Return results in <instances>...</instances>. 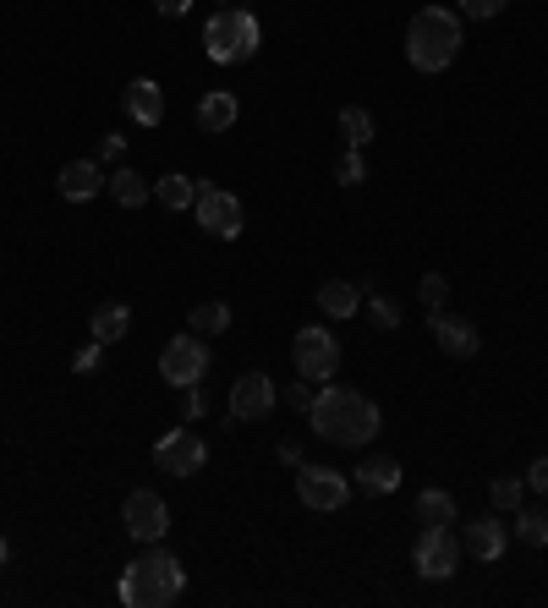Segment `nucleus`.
I'll return each instance as SVG.
<instances>
[{
    "label": "nucleus",
    "mask_w": 548,
    "mask_h": 608,
    "mask_svg": "<svg viewBox=\"0 0 548 608\" xmlns=\"http://www.w3.org/2000/svg\"><path fill=\"white\" fill-rule=\"evenodd\" d=\"M460 56V17L450 7H422L406 23V61L417 72H444Z\"/></svg>",
    "instance_id": "nucleus-3"
},
{
    "label": "nucleus",
    "mask_w": 548,
    "mask_h": 608,
    "mask_svg": "<svg viewBox=\"0 0 548 608\" xmlns=\"http://www.w3.org/2000/svg\"><path fill=\"white\" fill-rule=\"evenodd\" d=\"M280 400H285L291 411H302V417H307V411H313V384H307V378H296L291 389H280Z\"/></svg>",
    "instance_id": "nucleus-31"
},
{
    "label": "nucleus",
    "mask_w": 548,
    "mask_h": 608,
    "mask_svg": "<svg viewBox=\"0 0 548 608\" xmlns=\"http://www.w3.org/2000/svg\"><path fill=\"white\" fill-rule=\"evenodd\" d=\"M318 307H324L329 318H351V313L362 307V291H357L351 280H324V285H318Z\"/></svg>",
    "instance_id": "nucleus-19"
},
{
    "label": "nucleus",
    "mask_w": 548,
    "mask_h": 608,
    "mask_svg": "<svg viewBox=\"0 0 548 608\" xmlns=\"http://www.w3.org/2000/svg\"><path fill=\"white\" fill-rule=\"evenodd\" d=\"M121 105H127V116H132L138 127H160V121H165V89H160L154 78H132L127 94H121Z\"/></svg>",
    "instance_id": "nucleus-13"
},
{
    "label": "nucleus",
    "mask_w": 548,
    "mask_h": 608,
    "mask_svg": "<svg viewBox=\"0 0 548 608\" xmlns=\"http://www.w3.org/2000/svg\"><path fill=\"white\" fill-rule=\"evenodd\" d=\"M258 45H264L258 17H253V12H236V7L214 12V17H209V28H203V50H209V61H214V67H242V61H253V56H258Z\"/></svg>",
    "instance_id": "nucleus-4"
},
{
    "label": "nucleus",
    "mask_w": 548,
    "mask_h": 608,
    "mask_svg": "<svg viewBox=\"0 0 548 608\" xmlns=\"http://www.w3.org/2000/svg\"><path fill=\"white\" fill-rule=\"evenodd\" d=\"M160 373H165V384H176V389L203 384V373H209V346H203V335H176V340H165Z\"/></svg>",
    "instance_id": "nucleus-7"
},
{
    "label": "nucleus",
    "mask_w": 548,
    "mask_h": 608,
    "mask_svg": "<svg viewBox=\"0 0 548 608\" xmlns=\"http://www.w3.org/2000/svg\"><path fill=\"white\" fill-rule=\"evenodd\" d=\"M340 132H346L351 149H368V143H373V116H368L362 105H346V110H340Z\"/></svg>",
    "instance_id": "nucleus-25"
},
{
    "label": "nucleus",
    "mask_w": 548,
    "mask_h": 608,
    "mask_svg": "<svg viewBox=\"0 0 548 608\" xmlns=\"http://www.w3.org/2000/svg\"><path fill=\"white\" fill-rule=\"evenodd\" d=\"M488 499H493V510H521L526 477H493V482H488Z\"/></svg>",
    "instance_id": "nucleus-27"
},
{
    "label": "nucleus",
    "mask_w": 548,
    "mask_h": 608,
    "mask_svg": "<svg viewBox=\"0 0 548 608\" xmlns=\"http://www.w3.org/2000/svg\"><path fill=\"white\" fill-rule=\"evenodd\" d=\"M291 362H296V373H302L307 384H329V378L340 373V340L313 324V329H302V335L291 340Z\"/></svg>",
    "instance_id": "nucleus-5"
},
{
    "label": "nucleus",
    "mask_w": 548,
    "mask_h": 608,
    "mask_svg": "<svg viewBox=\"0 0 548 608\" xmlns=\"http://www.w3.org/2000/svg\"><path fill=\"white\" fill-rule=\"evenodd\" d=\"M203 460H209V444H203L193 428H171V433L154 444V466H160L165 477H198Z\"/></svg>",
    "instance_id": "nucleus-9"
},
{
    "label": "nucleus",
    "mask_w": 548,
    "mask_h": 608,
    "mask_svg": "<svg viewBox=\"0 0 548 608\" xmlns=\"http://www.w3.org/2000/svg\"><path fill=\"white\" fill-rule=\"evenodd\" d=\"M280 460H285V466H302V444L285 439V444H280Z\"/></svg>",
    "instance_id": "nucleus-37"
},
{
    "label": "nucleus",
    "mask_w": 548,
    "mask_h": 608,
    "mask_svg": "<svg viewBox=\"0 0 548 608\" xmlns=\"http://www.w3.org/2000/svg\"><path fill=\"white\" fill-rule=\"evenodd\" d=\"M368 499H384V493H395L400 488V460L395 455H368L362 466H357V477H351Z\"/></svg>",
    "instance_id": "nucleus-17"
},
{
    "label": "nucleus",
    "mask_w": 548,
    "mask_h": 608,
    "mask_svg": "<svg viewBox=\"0 0 548 608\" xmlns=\"http://www.w3.org/2000/svg\"><path fill=\"white\" fill-rule=\"evenodd\" d=\"M307 422H313V433L329 439V444H368V439H378V428H384L378 406H373L362 389H346V384L318 389Z\"/></svg>",
    "instance_id": "nucleus-1"
},
{
    "label": "nucleus",
    "mask_w": 548,
    "mask_h": 608,
    "mask_svg": "<svg viewBox=\"0 0 548 608\" xmlns=\"http://www.w3.org/2000/svg\"><path fill=\"white\" fill-rule=\"evenodd\" d=\"M275 384L264 378V373H242L236 384H231V417L236 422H258V417H269L275 411Z\"/></svg>",
    "instance_id": "nucleus-12"
},
{
    "label": "nucleus",
    "mask_w": 548,
    "mask_h": 608,
    "mask_svg": "<svg viewBox=\"0 0 548 608\" xmlns=\"http://www.w3.org/2000/svg\"><path fill=\"white\" fill-rule=\"evenodd\" d=\"M187 324H193V335H203V340H209V335H225V329H231V307H225V302H198V307L187 313Z\"/></svg>",
    "instance_id": "nucleus-24"
},
{
    "label": "nucleus",
    "mask_w": 548,
    "mask_h": 608,
    "mask_svg": "<svg viewBox=\"0 0 548 608\" xmlns=\"http://www.w3.org/2000/svg\"><path fill=\"white\" fill-rule=\"evenodd\" d=\"M56 187H61V198H67V203H89V198H100L105 171H100V160H72V165L56 176Z\"/></svg>",
    "instance_id": "nucleus-15"
},
{
    "label": "nucleus",
    "mask_w": 548,
    "mask_h": 608,
    "mask_svg": "<svg viewBox=\"0 0 548 608\" xmlns=\"http://www.w3.org/2000/svg\"><path fill=\"white\" fill-rule=\"evenodd\" d=\"M368 318H373L378 329H400V307H395L389 296H368Z\"/></svg>",
    "instance_id": "nucleus-30"
},
{
    "label": "nucleus",
    "mask_w": 548,
    "mask_h": 608,
    "mask_svg": "<svg viewBox=\"0 0 548 608\" xmlns=\"http://www.w3.org/2000/svg\"><path fill=\"white\" fill-rule=\"evenodd\" d=\"M127 329H132V307H127V302H105V307L94 313V340H100V346L127 340Z\"/></svg>",
    "instance_id": "nucleus-20"
},
{
    "label": "nucleus",
    "mask_w": 548,
    "mask_h": 608,
    "mask_svg": "<svg viewBox=\"0 0 548 608\" xmlns=\"http://www.w3.org/2000/svg\"><path fill=\"white\" fill-rule=\"evenodd\" d=\"M187 592V570L171 548L149 542L127 570H121V603L127 608H171L176 597Z\"/></svg>",
    "instance_id": "nucleus-2"
},
{
    "label": "nucleus",
    "mask_w": 548,
    "mask_h": 608,
    "mask_svg": "<svg viewBox=\"0 0 548 608\" xmlns=\"http://www.w3.org/2000/svg\"><path fill=\"white\" fill-rule=\"evenodd\" d=\"M510 7V0H460V12L466 17H477V23H488V17H499Z\"/></svg>",
    "instance_id": "nucleus-32"
},
{
    "label": "nucleus",
    "mask_w": 548,
    "mask_h": 608,
    "mask_svg": "<svg viewBox=\"0 0 548 608\" xmlns=\"http://www.w3.org/2000/svg\"><path fill=\"white\" fill-rule=\"evenodd\" d=\"M193 214H198V225L209 231V236H220V242H236L242 236V198L236 192H225V187H214V182H198V203H193Z\"/></svg>",
    "instance_id": "nucleus-6"
},
{
    "label": "nucleus",
    "mask_w": 548,
    "mask_h": 608,
    "mask_svg": "<svg viewBox=\"0 0 548 608\" xmlns=\"http://www.w3.org/2000/svg\"><path fill=\"white\" fill-rule=\"evenodd\" d=\"M182 411H187V422H198V417H203V411H209V400H203V395H198V384H193V389H187V395H182Z\"/></svg>",
    "instance_id": "nucleus-34"
},
{
    "label": "nucleus",
    "mask_w": 548,
    "mask_h": 608,
    "mask_svg": "<svg viewBox=\"0 0 548 608\" xmlns=\"http://www.w3.org/2000/svg\"><path fill=\"white\" fill-rule=\"evenodd\" d=\"M12 559V548H7V537H0V564H7Z\"/></svg>",
    "instance_id": "nucleus-38"
},
{
    "label": "nucleus",
    "mask_w": 548,
    "mask_h": 608,
    "mask_svg": "<svg viewBox=\"0 0 548 608\" xmlns=\"http://www.w3.org/2000/svg\"><path fill=\"white\" fill-rule=\"evenodd\" d=\"M154 203L160 209H193L198 203V182L193 176H160L154 182Z\"/></svg>",
    "instance_id": "nucleus-21"
},
{
    "label": "nucleus",
    "mask_w": 548,
    "mask_h": 608,
    "mask_svg": "<svg viewBox=\"0 0 548 608\" xmlns=\"http://www.w3.org/2000/svg\"><path fill=\"white\" fill-rule=\"evenodd\" d=\"M110 198H116L121 209H143V203L154 198V187H149L138 171H116V176H110Z\"/></svg>",
    "instance_id": "nucleus-22"
},
{
    "label": "nucleus",
    "mask_w": 548,
    "mask_h": 608,
    "mask_svg": "<svg viewBox=\"0 0 548 608\" xmlns=\"http://www.w3.org/2000/svg\"><path fill=\"white\" fill-rule=\"evenodd\" d=\"M515 537L526 548H548V515L543 510H515Z\"/></svg>",
    "instance_id": "nucleus-26"
},
{
    "label": "nucleus",
    "mask_w": 548,
    "mask_h": 608,
    "mask_svg": "<svg viewBox=\"0 0 548 608\" xmlns=\"http://www.w3.org/2000/svg\"><path fill=\"white\" fill-rule=\"evenodd\" d=\"M411 564H417V575H428V581L455 575V564H460V542H455V531H450V526H422L417 542H411Z\"/></svg>",
    "instance_id": "nucleus-8"
},
{
    "label": "nucleus",
    "mask_w": 548,
    "mask_h": 608,
    "mask_svg": "<svg viewBox=\"0 0 548 608\" xmlns=\"http://www.w3.org/2000/svg\"><path fill=\"white\" fill-rule=\"evenodd\" d=\"M526 488H537V493L548 499V455H537V460H532V471H526Z\"/></svg>",
    "instance_id": "nucleus-33"
},
{
    "label": "nucleus",
    "mask_w": 548,
    "mask_h": 608,
    "mask_svg": "<svg viewBox=\"0 0 548 608\" xmlns=\"http://www.w3.org/2000/svg\"><path fill=\"white\" fill-rule=\"evenodd\" d=\"M154 7H160V17H187L193 0H154Z\"/></svg>",
    "instance_id": "nucleus-36"
},
{
    "label": "nucleus",
    "mask_w": 548,
    "mask_h": 608,
    "mask_svg": "<svg viewBox=\"0 0 548 608\" xmlns=\"http://www.w3.org/2000/svg\"><path fill=\"white\" fill-rule=\"evenodd\" d=\"M335 182H340V187H362V182H368V165H362V149H351V154H346V160L335 165Z\"/></svg>",
    "instance_id": "nucleus-28"
},
{
    "label": "nucleus",
    "mask_w": 548,
    "mask_h": 608,
    "mask_svg": "<svg viewBox=\"0 0 548 608\" xmlns=\"http://www.w3.org/2000/svg\"><path fill=\"white\" fill-rule=\"evenodd\" d=\"M236 121H242V100H236V94H220V89H214V94L198 100V127H203V132H231Z\"/></svg>",
    "instance_id": "nucleus-18"
},
{
    "label": "nucleus",
    "mask_w": 548,
    "mask_h": 608,
    "mask_svg": "<svg viewBox=\"0 0 548 608\" xmlns=\"http://www.w3.org/2000/svg\"><path fill=\"white\" fill-rule=\"evenodd\" d=\"M460 548H466L471 559H488V564H493V559H499V553L510 548V526H499L493 515H477V521L466 526V537H460Z\"/></svg>",
    "instance_id": "nucleus-16"
},
{
    "label": "nucleus",
    "mask_w": 548,
    "mask_h": 608,
    "mask_svg": "<svg viewBox=\"0 0 548 608\" xmlns=\"http://www.w3.org/2000/svg\"><path fill=\"white\" fill-rule=\"evenodd\" d=\"M121 526H127L138 542H160V537L171 531V510H165L160 493L138 488V493H127V504H121Z\"/></svg>",
    "instance_id": "nucleus-11"
},
{
    "label": "nucleus",
    "mask_w": 548,
    "mask_h": 608,
    "mask_svg": "<svg viewBox=\"0 0 548 608\" xmlns=\"http://www.w3.org/2000/svg\"><path fill=\"white\" fill-rule=\"evenodd\" d=\"M417 296H422V302H428V307L439 313V307L450 302V280H444V274H422V285H417Z\"/></svg>",
    "instance_id": "nucleus-29"
},
{
    "label": "nucleus",
    "mask_w": 548,
    "mask_h": 608,
    "mask_svg": "<svg viewBox=\"0 0 548 608\" xmlns=\"http://www.w3.org/2000/svg\"><path fill=\"white\" fill-rule=\"evenodd\" d=\"M296 493H302V504L307 510H346V499H351V477L346 471H335V466H296Z\"/></svg>",
    "instance_id": "nucleus-10"
},
{
    "label": "nucleus",
    "mask_w": 548,
    "mask_h": 608,
    "mask_svg": "<svg viewBox=\"0 0 548 608\" xmlns=\"http://www.w3.org/2000/svg\"><path fill=\"white\" fill-rule=\"evenodd\" d=\"M417 526H455V499L444 488H428L417 499Z\"/></svg>",
    "instance_id": "nucleus-23"
},
{
    "label": "nucleus",
    "mask_w": 548,
    "mask_h": 608,
    "mask_svg": "<svg viewBox=\"0 0 548 608\" xmlns=\"http://www.w3.org/2000/svg\"><path fill=\"white\" fill-rule=\"evenodd\" d=\"M100 356H105V351H100V340H94L89 351H78V362H72V367H78V373H94V367H100Z\"/></svg>",
    "instance_id": "nucleus-35"
},
{
    "label": "nucleus",
    "mask_w": 548,
    "mask_h": 608,
    "mask_svg": "<svg viewBox=\"0 0 548 608\" xmlns=\"http://www.w3.org/2000/svg\"><path fill=\"white\" fill-rule=\"evenodd\" d=\"M433 340H439V351H450L455 362H466V356H477V324H466V318H455V313H433Z\"/></svg>",
    "instance_id": "nucleus-14"
}]
</instances>
